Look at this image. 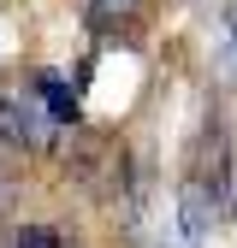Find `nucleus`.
<instances>
[{
	"label": "nucleus",
	"instance_id": "obj_5",
	"mask_svg": "<svg viewBox=\"0 0 237 248\" xmlns=\"http://www.w3.org/2000/svg\"><path fill=\"white\" fill-rule=\"evenodd\" d=\"M18 248H66V242H59L53 225H24L18 231Z\"/></svg>",
	"mask_w": 237,
	"mask_h": 248
},
{
	"label": "nucleus",
	"instance_id": "obj_1",
	"mask_svg": "<svg viewBox=\"0 0 237 248\" xmlns=\"http://www.w3.org/2000/svg\"><path fill=\"white\" fill-rule=\"evenodd\" d=\"M142 18V0H83V24L95 36H125Z\"/></svg>",
	"mask_w": 237,
	"mask_h": 248
},
{
	"label": "nucleus",
	"instance_id": "obj_2",
	"mask_svg": "<svg viewBox=\"0 0 237 248\" xmlns=\"http://www.w3.org/2000/svg\"><path fill=\"white\" fill-rule=\"evenodd\" d=\"M36 95H42V107H48L53 124H77V89H71L66 71H42L36 77Z\"/></svg>",
	"mask_w": 237,
	"mask_h": 248
},
{
	"label": "nucleus",
	"instance_id": "obj_3",
	"mask_svg": "<svg viewBox=\"0 0 237 248\" xmlns=\"http://www.w3.org/2000/svg\"><path fill=\"white\" fill-rule=\"evenodd\" d=\"M214 71L225 83H237V6H225V18L214 30Z\"/></svg>",
	"mask_w": 237,
	"mask_h": 248
},
{
	"label": "nucleus",
	"instance_id": "obj_4",
	"mask_svg": "<svg viewBox=\"0 0 237 248\" xmlns=\"http://www.w3.org/2000/svg\"><path fill=\"white\" fill-rule=\"evenodd\" d=\"M0 130H6L12 142H24V148H36V142H42V130H36V112H30L24 101H0Z\"/></svg>",
	"mask_w": 237,
	"mask_h": 248
}]
</instances>
